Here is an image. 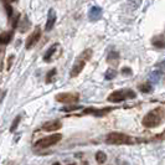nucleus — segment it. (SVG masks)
Instances as JSON below:
<instances>
[{
	"label": "nucleus",
	"instance_id": "obj_1",
	"mask_svg": "<svg viewBox=\"0 0 165 165\" xmlns=\"http://www.w3.org/2000/svg\"><path fill=\"white\" fill-rule=\"evenodd\" d=\"M163 119H164V109L163 107H159L146 113V116L143 118L142 124L145 128H155L163 122Z\"/></svg>",
	"mask_w": 165,
	"mask_h": 165
},
{
	"label": "nucleus",
	"instance_id": "obj_2",
	"mask_svg": "<svg viewBox=\"0 0 165 165\" xmlns=\"http://www.w3.org/2000/svg\"><path fill=\"white\" fill-rule=\"evenodd\" d=\"M106 142L109 144H130L132 139L127 134L112 132L106 137Z\"/></svg>",
	"mask_w": 165,
	"mask_h": 165
},
{
	"label": "nucleus",
	"instance_id": "obj_3",
	"mask_svg": "<svg viewBox=\"0 0 165 165\" xmlns=\"http://www.w3.org/2000/svg\"><path fill=\"white\" fill-rule=\"evenodd\" d=\"M61 139H62V135H61V134H51V135H49V137H45V138L37 140V142H36V148H40V149H42V148H49V146H51V145L57 144Z\"/></svg>",
	"mask_w": 165,
	"mask_h": 165
},
{
	"label": "nucleus",
	"instance_id": "obj_4",
	"mask_svg": "<svg viewBox=\"0 0 165 165\" xmlns=\"http://www.w3.org/2000/svg\"><path fill=\"white\" fill-rule=\"evenodd\" d=\"M56 101L60 102V103H67V104H71V103H74L79 99V96L78 93H71V92H63V93H60L57 95L56 97Z\"/></svg>",
	"mask_w": 165,
	"mask_h": 165
},
{
	"label": "nucleus",
	"instance_id": "obj_5",
	"mask_svg": "<svg viewBox=\"0 0 165 165\" xmlns=\"http://www.w3.org/2000/svg\"><path fill=\"white\" fill-rule=\"evenodd\" d=\"M40 36H41V29L40 27H36L35 30H34V32L27 37V40H26V49L29 50V49H31V47H34V45L39 41V39H40Z\"/></svg>",
	"mask_w": 165,
	"mask_h": 165
},
{
	"label": "nucleus",
	"instance_id": "obj_6",
	"mask_svg": "<svg viewBox=\"0 0 165 165\" xmlns=\"http://www.w3.org/2000/svg\"><path fill=\"white\" fill-rule=\"evenodd\" d=\"M85 65H86V61H85V60L78 58V60L76 61V63L73 65L72 70H71V77H76V76H78V74L82 72V70L85 68Z\"/></svg>",
	"mask_w": 165,
	"mask_h": 165
},
{
	"label": "nucleus",
	"instance_id": "obj_7",
	"mask_svg": "<svg viewBox=\"0 0 165 165\" xmlns=\"http://www.w3.org/2000/svg\"><path fill=\"white\" fill-rule=\"evenodd\" d=\"M124 99H127V93H125V91H116V92H112V93L108 96V101H109V102H114V103L122 102V101H124Z\"/></svg>",
	"mask_w": 165,
	"mask_h": 165
},
{
	"label": "nucleus",
	"instance_id": "obj_8",
	"mask_svg": "<svg viewBox=\"0 0 165 165\" xmlns=\"http://www.w3.org/2000/svg\"><path fill=\"white\" fill-rule=\"evenodd\" d=\"M61 127H62V123L60 121H50L42 125V129L46 132H55V130H58Z\"/></svg>",
	"mask_w": 165,
	"mask_h": 165
},
{
	"label": "nucleus",
	"instance_id": "obj_9",
	"mask_svg": "<svg viewBox=\"0 0 165 165\" xmlns=\"http://www.w3.org/2000/svg\"><path fill=\"white\" fill-rule=\"evenodd\" d=\"M55 23H56V16H55L53 11H50V16H49L47 23H46V25H45V30H46V31H51L52 27H53V25H55Z\"/></svg>",
	"mask_w": 165,
	"mask_h": 165
},
{
	"label": "nucleus",
	"instance_id": "obj_10",
	"mask_svg": "<svg viewBox=\"0 0 165 165\" xmlns=\"http://www.w3.org/2000/svg\"><path fill=\"white\" fill-rule=\"evenodd\" d=\"M101 16H102V10H101V8L95 6V8L91 9V11H90V19H91V20H98Z\"/></svg>",
	"mask_w": 165,
	"mask_h": 165
},
{
	"label": "nucleus",
	"instance_id": "obj_11",
	"mask_svg": "<svg viewBox=\"0 0 165 165\" xmlns=\"http://www.w3.org/2000/svg\"><path fill=\"white\" fill-rule=\"evenodd\" d=\"M13 37V32H2L0 34V45H8Z\"/></svg>",
	"mask_w": 165,
	"mask_h": 165
},
{
	"label": "nucleus",
	"instance_id": "obj_12",
	"mask_svg": "<svg viewBox=\"0 0 165 165\" xmlns=\"http://www.w3.org/2000/svg\"><path fill=\"white\" fill-rule=\"evenodd\" d=\"M57 44H55V45H52L50 49H49V51L45 53V56H44V61H50L51 60V57H52V55L56 52V49H57Z\"/></svg>",
	"mask_w": 165,
	"mask_h": 165
},
{
	"label": "nucleus",
	"instance_id": "obj_13",
	"mask_svg": "<svg viewBox=\"0 0 165 165\" xmlns=\"http://www.w3.org/2000/svg\"><path fill=\"white\" fill-rule=\"evenodd\" d=\"M95 158H96V160H97L98 164H104L106 160H107V155H106V153H103V151H97Z\"/></svg>",
	"mask_w": 165,
	"mask_h": 165
},
{
	"label": "nucleus",
	"instance_id": "obj_14",
	"mask_svg": "<svg viewBox=\"0 0 165 165\" xmlns=\"http://www.w3.org/2000/svg\"><path fill=\"white\" fill-rule=\"evenodd\" d=\"M153 45H154V46H156V47H159V49H163V47H164V40H163V35H160L158 39L155 37V39L153 40Z\"/></svg>",
	"mask_w": 165,
	"mask_h": 165
},
{
	"label": "nucleus",
	"instance_id": "obj_15",
	"mask_svg": "<svg viewBox=\"0 0 165 165\" xmlns=\"http://www.w3.org/2000/svg\"><path fill=\"white\" fill-rule=\"evenodd\" d=\"M92 57V50H85L83 52L81 53V56H79V58H82V60H85V61H88L90 58Z\"/></svg>",
	"mask_w": 165,
	"mask_h": 165
},
{
	"label": "nucleus",
	"instance_id": "obj_16",
	"mask_svg": "<svg viewBox=\"0 0 165 165\" xmlns=\"http://www.w3.org/2000/svg\"><path fill=\"white\" fill-rule=\"evenodd\" d=\"M55 74H56V70H55V68L51 70V71L49 72V74H47V77H46V82H47V83H50V82L52 81V78H53Z\"/></svg>",
	"mask_w": 165,
	"mask_h": 165
},
{
	"label": "nucleus",
	"instance_id": "obj_17",
	"mask_svg": "<svg viewBox=\"0 0 165 165\" xmlns=\"http://www.w3.org/2000/svg\"><path fill=\"white\" fill-rule=\"evenodd\" d=\"M19 122H20V117L18 116V117L14 119V122H13V125H11V128H10V132H14V130L16 129V127L19 125Z\"/></svg>",
	"mask_w": 165,
	"mask_h": 165
},
{
	"label": "nucleus",
	"instance_id": "obj_18",
	"mask_svg": "<svg viewBox=\"0 0 165 165\" xmlns=\"http://www.w3.org/2000/svg\"><path fill=\"white\" fill-rule=\"evenodd\" d=\"M79 108H81L79 106H72V107H65L63 111H66V112H71V111H77V109H79Z\"/></svg>",
	"mask_w": 165,
	"mask_h": 165
},
{
	"label": "nucleus",
	"instance_id": "obj_19",
	"mask_svg": "<svg viewBox=\"0 0 165 165\" xmlns=\"http://www.w3.org/2000/svg\"><path fill=\"white\" fill-rule=\"evenodd\" d=\"M5 9H6V14H8V16H11V14H13V9H11V6L10 5H5Z\"/></svg>",
	"mask_w": 165,
	"mask_h": 165
},
{
	"label": "nucleus",
	"instance_id": "obj_20",
	"mask_svg": "<svg viewBox=\"0 0 165 165\" xmlns=\"http://www.w3.org/2000/svg\"><path fill=\"white\" fill-rule=\"evenodd\" d=\"M140 90H142L143 92H149V91L151 90V87H150L149 85H144V86H142V87H140Z\"/></svg>",
	"mask_w": 165,
	"mask_h": 165
},
{
	"label": "nucleus",
	"instance_id": "obj_21",
	"mask_svg": "<svg viewBox=\"0 0 165 165\" xmlns=\"http://www.w3.org/2000/svg\"><path fill=\"white\" fill-rule=\"evenodd\" d=\"M122 72H123V74H130V73H132V71H130V68H128V67H124Z\"/></svg>",
	"mask_w": 165,
	"mask_h": 165
},
{
	"label": "nucleus",
	"instance_id": "obj_22",
	"mask_svg": "<svg viewBox=\"0 0 165 165\" xmlns=\"http://www.w3.org/2000/svg\"><path fill=\"white\" fill-rule=\"evenodd\" d=\"M53 165H61V164H60V163H55Z\"/></svg>",
	"mask_w": 165,
	"mask_h": 165
},
{
	"label": "nucleus",
	"instance_id": "obj_23",
	"mask_svg": "<svg viewBox=\"0 0 165 165\" xmlns=\"http://www.w3.org/2000/svg\"><path fill=\"white\" fill-rule=\"evenodd\" d=\"M9 2H15V0H9Z\"/></svg>",
	"mask_w": 165,
	"mask_h": 165
},
{
	"label": "nucleus",
	"instance_id": "obj_24",
	"mask_svg": "<svg viewBox=\"0 0 165 165\" xmlns=\"http://www.w3.org/2000/svg\"><path fill=\"white\" fill-rule=\"evenodd\" d=\"M71 165H73V164H71Z\"/></svg>",
	"mask_w": 165,
	"mask_h": 165
}]
</instances>
